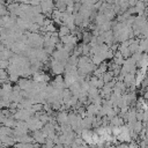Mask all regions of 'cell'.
Here are the masks:
<instances>
[{"instance_id":"cell-2","label":"cell","mask_w":148,"mask_h":148,"mask_svg":"<svg viewBox=\"0 0 148 148\" xmlns=\"http://www.w3.org/2000/svg\"><path fill=\"white\" fill-rule=\"evenodd\" d=\"M65 65H66V62L60 61V60H57V59H53V58H52L51 64H50L51 71H52L54 74H57V75H60L61 73L65 72Z\"/></svg>"},{"instance_id":"cell-9","label":"cell","mask_w":148,"mask_h":148,"mask_svg":"<svg viewBox=\"0 0 148 148\" xmlns=\"http://www.w3.org/2000/svg\"><path fill=\"white\" fill-rule=\"evenodd\" d=\"M45 28H46V32H56V25L53 24V22L52 23H50V24H47V25H45Z\"/></svg>"},{"instance_id":"cell-11","label":"cell","mask_w":148,"mask_h":148,"mask_svg":"<svg viewBox=\"0 0 148 148\" xmlns=\"http://www.w3.org/2000/svg\"><path fill=\"white\" fill-rule=\"evenodd\" d=\"M5 1L6 0H0V3H5Z\"/></svg>"},{"instance_id":"cell-3","label":"cell","mask_w":148,"mask_h":148,"mask_svg":"<svg viewBox=\"0 0 148 148\" xmlns=\"http://www.w3.org/2000/svg\"><path fill=\"white\" fill-rule=\"evenodd\" d=\"M57 121L59 123V125L61 124H67L68 123V113H66L65 111H61L57 114Z\"/></svg>"},{"instance_id":"cell-8","label":"cell","mask_w":148,"mask_h":148,"mask_svg":"<svg viewBox=\"0 0 148 148\" xmlns=\"http://www.w3.org/2000/svg\"><path fill=\"white\" fill-rule=\"evenodd\" d=\"M9 13H8V9H7V7L5 6V3H0V17H2V16H6V15H8Z\"/></svg>"},{"instance_id":"cell-7","label":"cell","mask_w":148,"mask_h":148,"mask_svg":"<svg viewBox=\"0 0 148 148\" xmlns=\"http://www.w3.org/2000/svg\"><path fill=\"white\" fill-rule=\"evenodd\" d=\"M102 79H103L104 83H108V82L112 81V80H113V72H112V71H106V72L103 74Z\"/></svg>"},{"instance_id":"cell-6","label":"cell","mask_w":148,"mask_h":148,"mask_svg":"<svg viewBox=\"0 0 148 148\" xmlns=\"http://www.w3.org/2000/svg\"><path fill=\"white\" fill-rule=\"evenodd\" d=\"M123 120H124V119H123L121 117H119V116H114L113 118L110 119V124H111V126H121V125L124 124Z\"/></svg>"},{"instance_id":"cell-4","label":"cell","mask_w":148,"mask_h":148,"mask_svg":"<svg viewBox=\"0 0 148 148\" xmlns=\"http://www.w3.org/2000/svg\"><path fill=\"white\" fill-rule=\"evenodd\" d=\"M134 8H135V10H136V13L139 14V15H145V10H146V5L142 2V1H138L134 6H133Z\"/></svg>"},{"instance_id":"cell-5","label":"cell","mask_w":148,"mask_h":148,"mask_svg":"<svg viewBox=\"0 0 148 148\" xmlns=\"http://www.w3.org/2000/svg\"><path fill=\"white\" fill-rule=\"evenodd\" d=\"M69 34H71V30L68 29V27H66L65 24H60L59 30H58V36L62 37V36H66V35H69Z\"/></svg>"},{"instance_id":"cell-10","label":"cell","mask_w":148,"mask_h":148,"mask_svg":"<svg viewBox=\"0 0 148 148\" xmlns=\"http://www.w3.org/2000/svg\"><path fill=\"white\" fill-rule=\"evenodd\" d=\"M142 121L143 123L148 121V110H143V112H142Z\"/></svg>"},{"instance_id":"cell-1","label":"cell","mask_w":148,"mask_h":148,"mask_svg":"<svg viewBox=\"0 0 148 148\" xmlns=\"http://www.w3.org/2000/svg\"><path fill=\"white\" fill-rule=\"evenodd\" d=\"M40 9H42V14L46 17V16H51L53 9L56 8L54 7V1L53 0H42L40 3Z\"/></svg>"}]
</instances>
